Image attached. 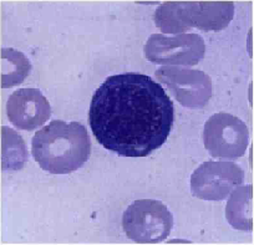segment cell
<instances>
[{
    "label": "cell",
    "mask_w": 254,
    "mask_h": 245,
    "mask_svg": "<svg viewBox=\"0 0 254 245\" xmlns=\"http://www.w3.org/2000/svg\"><path fill=\"white\" fill-rule=\"evenodd\" d=\"M89 121L104 148L122 157H146L170 136L175 107L150 76L119 73L107 77L96 90Z\"/></svg>",
    "instance_id": "1"
},
{
    "label": "cell",
    "mask_w": 254,
    "mask_h": 245,
    "mask_svg": "<svg viewBox=\"0 0 254 245\" xmlns=\"http://www.w3.org/2000/svg\"><path fill=\"white\" fill-rule=\"evenodd\" d=\"M31 153L46 172L67 175L89 161L91 139L81 123L55 120L36 132L31 141Z\"/></svg>",
    "instance_id": "2"
},
{
    "label": "cell",
    "mask_w": 254,
    "mask_h": 245,
    "mask_svg": "<svg viewBox=\"0 0 254 245\" xmlns=\"http://www.w3.org/2000/svg\"><path fill=\"white\" fill-rule=\"evenodd\" d=\"M233 16V1H166L153 19L163 34H183L190 29L221 31Z\"/></svg>",
    "instance_id": "3"
},
{
    "label": "cell",
    "mask_w": 254,
    "mask_h": 245,
    "mask_svg": "<svg viewBox=\"0 0 254 245\" xmlns=\"http://www.w3.org/2000/svg\"><path fill=\"white\" fill-rule=\"evenodd\" d=\"M172 227V213L163 203L153 199L136 200L122 217V228L127 238L141 244L163 242Z\"/></svg>",
    "instance_id": "4"
},
{
    "label": "cell",
    "mask_w": 254,
    "mask_h": 245,
    "mask_svg": "<svg viewBox=\"0 0 254 245\" xmlns=\"http://www.w3.org/2000/svg\"><path fill=\"white\" fill-rule=\"evenodd\" d=\"M203 142L214 158H239L248 148V127L238 117L219 112L209 117L204 124Z\"/></svg>",
    "instance_id": "5"
},
{
    "label": "cell",
    "mask_w": 254,
    "mask_h": 245,
    "mask_svg": "<svg viewBox=\"0 0 254 245\" xmlns=\"http://www.w3.org/2000/svg\"><path fill=\"white\" fill-rule=\"evenodd\" d=\"M145 56L160 65L194 66L204 58L206 44L198 34H178L166 36L155 34L145 44Z\"/></svg>",
    "instance_id": "6"
},
{
    "label": "cell",
    "mask_w": 254,
    "mask_h": 245,
    "mask_svg": "<svg viewBox=\"0 0 254 245\" xmlns=\"http://www.w3.org/2000/svg\"><path fill=\"white\" fill-rule=\"evenodd\" d=\"M244 181V172L232 162H204L192 173L190 192L203 200H224Z\"/></svg>",
    "instance_id": "7"
},
{
    "label": "cell",
    "mask_w": 254,
    "mask_h": 245,
    "mask_svg": "<svg viewBox=\"0 0 254 245\" xmlns=\"http://www.w3.org/2000/svg\"><path fill=\"white\" fill-rule=\"evenodd\" d=\"M161 84L182 106L187 109H202L208 104L212 96V80L201 70L165 66L156 71Z\"/></svg>",
    "instance_id": "8"
},
{
    "label": "cell",
    "mask_w": 254,
    "mask_h": 245,
    "mask_svg": "<svg viewBox=\"0 0 254 245\" xmlns=\"http://www.w3.org/2000/svg\"><path fill=\"white\" fill-rule=\"evenodd\" d=\"M6 115L19 129L34 131L50 119L51 107L38 89H20L8 99Z\"/></svg>",
    "instance_id": "9"
},
{
    "label": "cell",
    "mask_w": 254,
    "mask_h": 245,
    "mask_svg": "<svg viewBox=\"0 0 254 245\" xmlns=\"http://www.w3.org/2000/svg\"><path fill=\"white\" fill-rule=\"evenodd\" d=\"M226 217L232 228L242 232L253 230V185H238L232 190Z\"/></svg>",
    "instance_id": "10"
},
{
    "label": "cell",
    "mask_w": 254,
    "mask_h": 245,
    "mask_svg": "<svg viewBox=\"0 0 254 245\" xmlns=\"http://www.w3.org/2000/svg\"><path fill=\"white\" fill-rule=\"evenodd\" d=\"M1 87L10 89L23 84L31 71V63L23 53L14 49H1Z\"/></svg>",
    "instance_id": "11"
},
{
    "label": "cell",
    "mask_w": 254,
    "mask_h": 245,
    "mask_svg": "<svg viewBox=\"0 0 254 245\" xmlns=\"http://www.w3.org/2000/svg\"><path fill=\"white\" fill-rule=\"evenodd\" d=\"M28 161L24 139L9 127H1V171H20Z\"/></svg>",
    "instance_id": "12"
}]
</instances>
